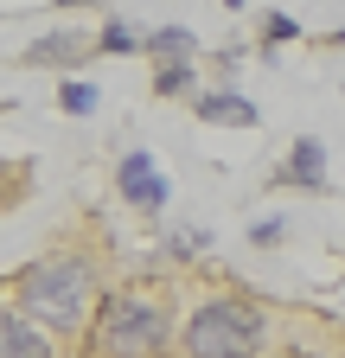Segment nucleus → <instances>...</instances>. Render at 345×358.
Segmentation results:
<instances>
[{"instance_id": "obj_1", "label": "nucleus", "mask_w": 345, "mask_h": 358, "mask_svg": "<svg viewBox=\"0 0 345 358\" xmlns=\"http://www.w3.org/2000/svg\"><path fill=\"white\" fill-rule=\"evenodd\" d=\"M90 301H96V262L90 256H45V262H32L20 275L26 320L52 327V333H77Z\"/></svg>"}, {"instance_id": "obj_2", "label": "nucleus", "mask_w": 345, "mask_h": 358, "mask_svg": "<svg viewBox=\"0 0 345 358\" xmlns=\"http://www.w3.org/2000/svg\"><path fill=\"white\" fill-rule=\"evenodd\" d=\"M186 352L192 358H263L269 345V313L243 301V294H218V301H205L192 320H186Z\"/></svg>"}, {"instance_id": "obj_3", "label": "nucleus", "mask_w": 345, "mask_h": 358, "mask_svg": "<svg viewBox=\"0 0 345 358\" xmlns=\"http://www.w3.org/2000/svg\"><path fill=\"white\" fill-rule=\"evenodd\" d=\"M166 301L154 294H109L96 307V352L103 358H154L166 345Z\"/></svg>"}, {"instance_id": "obj_4", "label": "nucleus", "mask_w": 345, "mask_h": 358, "mask_svg": "<svg viewBox=\"0 0 345 358\" xmlns=\"http://www.w3.org/2000/svg\"><path fill=\"white\" fill-rule=\"evenodd\" d=\"M115 192L135 205V211L160 217V205H166V173L154 166V154H122V166H115Z\"/></svg>"}, {"instance_id": "obj_5", "label": "nucleus", "mask_w": 345, "mask_h": 358, "mask_svg": "<svg viewBox=\"0 0 345 358\" xmlns=\"http://www.w3.org/2000/svg\"><path fill=\"white\" fill-rule=\"evenodd\" d=\"M90 52H96V38H83V32L58 26V32H45V38H32V45H26V64H64V71H77Z\"/></svg>"}, {"instance_id": "obj_6", "label": "nucleus", "mask_w": 345, "mask_h": 358, "mask_svg": "<svg viewBox=\"0 0 345 358\" xmlns=\"http://www.w3.org/2000/svg\"><path fill=\"white\" fill-rule=\"evenodd\" d=\"M275 186H307V192H326V148L314 134H300L288 148V166L275 173Z\"/></svg>"}, {"instance_id": "obj_7", "label": "nucleus", "mask_w": 345, "mask_h": 358, "mask_svg": "<svg viewBox=\"0 0 345 358\" xmlns=\"http://www.w3.org/2000/svg\"><path fill=\"white\" fill-rule=\"evenodd\" d=\"M198 122H218V128H256V122H263V109H256L249 96H237V90H211V96H198Z\"/></svg>"}, {"instance_id": "obj_8", "label": "nucleus", "mask_w": 345, "mask_h": 358, "mask_svg": "<svg viewBox=\"0 0 345 358\" xmlns=\"http://www.w3.org/2000/svg\"><path fill=\"white\" fill-rule=\"evenodd\" d=\"M0 358H52V339L26 313H0Z\"/></svg>"}, {"instance_id": "obj_9", "label": "nucleus", "mask_w": 345, "mask_h": 358, "mask_svg": "<svg viewBox=\"0 0 345 358\" xmlns=\"http://www.w3.org/2000/svg\"><path fill=\"white\" fill-rule=\"evenodd\" d=\"M147 52H154V64H172V58H192L198 38L186 26H160V32H147Z\"/></svg>"}, {"instance_id": "obj_10", "label": "nucleus", "mask_w": 345, "mask_h": 358, "mask_svg": "<svg viewBox=\"0 0 345 358\" xmlns=\"http://www.w3.org/2000/svg\"><path fill=\"white\" fill-rule=\"evenodd\" d=\"M186 90H192V58L154 64V96H186Z\"/></svg>"}, {"instance_id": "obj_11", "label": "nucleus", "mask_w": 345, "mask_h": 358, "mask_svg": "<svg viewBox=\"0 0 345 358\" xmlns=\"http://www.w3.org/2000/svg\"><path fill=\"white\" fill-rule=\"evenodd\" d=\"M288 38H300V20L294 13H263V52L269 45H288Z\"/></svg>"}, {"instance_id": "obj_12", "label": "nucleus", "mask_w": 345, "mask_h": 358, "mask_svg": "<svg viewBox=\"0 0 345 358\" xmlns=\"http://www.w3.org/2000/svg\"><path fill=\"white\" fill-rule=\"evenodd\" d=\"M58 103H64L71 115H90V109H96V83H64V90H58Z\"/></svg>"}, {"instance_id": "obj_13", "label": "nucleus", "mask_w": 345, "mask_h": 358, "mask_svg": "<svg viewBox=\"0 0 345 358\" xmlns=\"http://www.w3.org/2000/svg\"><path fill=\"white\" fill-rule=\"evenodd\" d=\"M135 45H141V38H135V32H128L122 20H109V26L96 32V52H135Z\"/></svg>"}, {"instance_id": "obj_14", "label": "nucleus", "mask_w": 345, "mask_h": 358, "mask_svg": "<svg viewBox=\"0 0 345 358\" xmlns=\"http://www.w3.org/2000/svg\"><path fill=\"white\" fill-rule=\"evenodd\" d=\"M249 243H256V250L281 243V217H263V224H249Z\"/></svg>"}, {"instance_id": "obj_15", "label": "nucleus", "mask_w": 345, "mask_h": 358, "mask_svg": "<svg viewBox=\"0 0 345 358\" xmlns=\"http://www.w3.org/2000/svg\"><path fill=\"white\" fill-rule=\"evenodd\" d=\"M77 7H96V0H58V13H77Z\"/></svg>"}]
</instances>
